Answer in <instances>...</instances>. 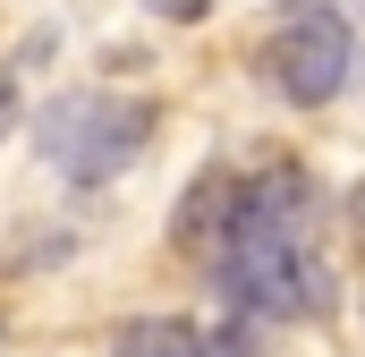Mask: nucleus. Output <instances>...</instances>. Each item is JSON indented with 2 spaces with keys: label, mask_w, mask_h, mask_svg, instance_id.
Segmentation results:
<instances>
[{
  "label": "nucleus",
  "mask_w": 365,
  "mask_h": 357,
  "mask_svg": "<svg viewBox=\"0 0 365 357\" xmlns=\"http://www.w3.org/2000/svg\"><path fill=\"white\" fill-rule=\"evenodd\" d=\"M212 264H221L230 306H238V315H264V323H314V315H331V298H340V281L314 256L306 221H289V213H247V204H238V230L221 238Z\"/></svg>",
  "instance_id": "f257e3e1"
},
{
  "label": "nucleus",
  "mask_w": 365,
  "mask_h": 357,
  "mask_svg": "<svg viewBox=\"0 0 365 357\" xmlns=\"http://www.w3.org/2000/svg\"><path fill=\"white\" fill-rule=\"evenodd\" d=\"M153 145V102L145 94H60L34 119V154L68 178H119L136 154Z\"/></svg>",
  "instance_id": "f03ea898"
},
{
  "label": "nucleus",
  "mask_w": 365,
  "mask_h": 357,
  "mask_svg": "<svg viewBox=\"0 0 365 357\" xmlns=\"http://www.w3.org/2000/svg\"><path fill=\"white\" fill-rule=\"evenodd\" d=\"M272 86L289 94V102H331V94L349 86V69H357V43H349V17L340 9H297L289 26L272 34Z\"/></svg>",
  "instance_id": "7ed1b4c3"
},
{
  "label": "nucleus",
  "mask_w": 365,
  "mask_h": 357,
  "mask_svg": "<svg viewBox=\"0 0 365 357\" xmlns=\"http://www.w3.org/2000/svg\"><path fill=\"white\" fill-rule=\"evenodd\" d=\"M238 204H247V178L238 171H195L187 178V196H179V213H170V247L179 256H221V238L238 230Z\"/></svg>",
  "instance_id": "20e7f679"
},
{
  "label": "nucleus",
  "mask_w": 365,
  "mask_h": 357,
  "mask_svg": "<svg viewBox=\"0 0 365 357\" xmlns=\"http://www.w3.org/2000/svg\"><path fill=\"white\" fill-rule=\"evenodd\" d=\"M110 357H204V332L187 315H136V323H119Z\"/></svg>",
  "instance_id": "39448f33"
},
{
  "label": "nucleus",
  "mask_w": 365,
  "mask_h": 357,
  "mask_svg": "<svg viewBox=\"0 0 365 357\" xmlns=\"http://www.w3.org/2000/svg\"><path fill=\"white\" fill-rule=\"evenodd\" d=\"M204 357H255V332L247 323H221V332H204Z\"/></svg>",
  "instance_id": "423d86ee"
},
{
  "label": "nucleus",
  "mask_w": 365,
  "mask_h": 357,
  "mask_svg": "<svg viewBox=\"0 0 365 357\" xmlns=\"http://www.w3.org/2000/svg\"><path fill=\"white\" fill-rule=\"evenodd\" d=\"M349 230H357V247H365V178L349 187Z\"/></svg>",
  "instance_id": "0eeeda50"
}]
</instances>
